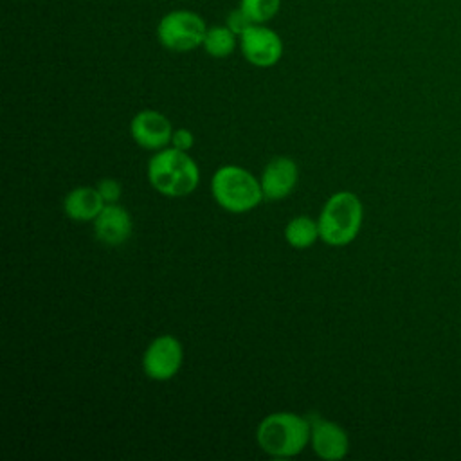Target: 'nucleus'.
<instances>
[{
    "label": "nucleus",
    "instance_id": "obj_1",
    "mask_svg": "<svg viewBox=\"0 0 461 461\" xmlns=\"http://www.w3.org/2000/svg\"><path fill=\"white\" fill-rule=\"evenodd\" d=\"M148 180L151 187L169 198L191 194L200 182V167L187 151L164 148L148 160Z\"/></svg>",
    "mask_w": 461,
    "mask_h": 461
},
{
    "label": "nucleus",
    "instance_id": "obj_2",
    "mask_svg": "<svg viewBox=\"0 0 461 461\" xmlns=\"http://www.w3.org/2000/svg\"><path fill=\"white\" fill-rule=\"evenodd\" d=\"M256 441L272 457H294L310 443V420L288 411L267 414L256 429Z\"/></svg>",
    "mask_w": 461,
    "mask_h": 461
},
{
    "label": "nucleus",
    "instance_id": "obj_3",
    "mask_svg": "<svg viewBox=\"0 0 461 461\" xmlns=\"http://www.w3.org/2000/svg\"><path fill=\"white\" fill-rule=\"evenodd\" d=\"M364 205L351 191L333 193L317 218L321 240L331 247L349 245L360 232Z\"/></svg>",
    "mask_w": 461,
    "mask_h": 461
},
{
    "label": "nucleus",
    "instance_id": "obj_4",
    "mask_svg": "<svg viewBox=\"0 0 461 461\" xmlns=\"http://www.w3.org/2000/svg\"><path fill=\"white\" fill-rule=\"evenodd\" d=\"M211 194L227 212L243 214L256 209L263 200L261 182L241 166H221L211 176Z\"/></svg>",
    "mask_w": 461,
    "mask_h": 461
},
{
    "label": "nucleus",
    "instance_id": "obj_5",
    "mask_svg": "<svg viewBox=\"0 0 461 461\" xmlns=\"http://www.w3.org/2000/svg\"><path fill=\"white\" fill-rule=\"evenodd\" d=\"M207 29L203 18L194 11L175 9L160 18L157 38L167 50L189 52L203 43Z\"/></svg>",
    "mask_w": 461,
    "mask_h": 461
},
{
    "label": "nucleus",
    "instance_id": "obj_6",
    "mask_svg": "<svg viewBox=\"0 0 461 461\" xmlns=\"http://www.w3.org/2000/svg\"><path fill=\"white\" fill-rule=\"evenodd\" d=\"M182 362V342L169 333L155 337L142 353V371L148 378L157 382L171 380L180 371Z\"/></svg>",
    "mask_w": 461,
    "mask_h": 461
},
{
    "label": "nucleus",
    "instance_id": "obj_7",
    "mask_svg": "<svg viewBox=\"0 0 461 461\" xmlns=\"http://www.w3.org/2000/svg\"><path fill=\"white\" fill-rule=\"evenodd\" d=\"M240 49L243 58L259 68L274 67L283 56V41L279 34L263 23L252 25L240 36Z\"/></svg>",
    "mask_w": 461,
    "mask_h": 461
},
{
    "label": "nucleus",
    "instance_id": "obj_8",
    "mask_svg": "<svg viewBox=\"0 0 461 461\" xmlns=\"http://www.w3.org/2000/svg\"><path fill=\"white\" fill-rule=\"evenodd\" d=\"M173 124L171 121L158 110H140L130 121V135L137 142V146L158 151L171 144L173 139Z\"/></svg>",
    "mask_w": 461,
    "mask_h": 461
},
{
    "label": "nucleus",
    "instance_id": "obj_9",
    "mask_svg": "<svg viewBox=\"0 0 461 461\" xmlns=\"http://www.w3.org/2000/svg\"><path fill=\"white\" fill-rule=\"evenodd\" d=\"M310 420V445L315 456L326 461H339L349 452L348 432L335 421L324 420L317 414L308 416Z\"/></svg>",
    "mask_w": 461,
    "mask_h": 461
},
{
    "label": "nucleus",
    "instance_id": "obj_10",
    "mask_svg": "<svg viewBox=\"0 0 461 461\" xmlns=\"http://www.w3.org/2000/svg\"><path fill=\"white\" fill-rule=\"evenodd\" d=\"M299 180V167L294 158L279 155L267 162L261 173L263 196L268 202H279L292 194Z\"/></svg>",
    "mask_w": 461,
    "mask_h": 461
},
{
    "label": "nucleus",
    "instance_id": "obj_11",
    "mask_svg": "<svg viewBox=\"0 0 461 461\" xmlns=\"http://www.w3.org/2000/svg\"><path fill=\"white\" fill-rule=\"evenodd\" d=\"M94 223V236L106 247L126 243L133 232L131 214L119 203H106Z\"/></svg>",
    "mask_w": 461,
    "mask_h": 461
},
{
    "label": "nucleus",
    "instance_id": "obj_12",
    "mask_svg": "<svg viewBox=\"0 0 461 461\" xmlns=\"http://www.w3.org/2000/svg\"><path fill=\"white\" fill-rule=\"evenodd\" d=\"M104 205L97 187L90 185H77L63 198V212L74 221H94Z\"/></svg>",
    "mask_w": 461,
    "mask_h": 461
},
{
    "label": "nucleus",
    "instance_id": "obj_13",
    "mask_svg": "<svg viewBox=\"0 0 461 461\" xmlns=\"http://www.w3.org/2000/svg\"><path fill=\"white\" fill-rule=\"evenodd\" d=\"M285 240L294 249H310L317 240H321L317 220L306 214L294 216L285 227Z\"/></svg>",
    "mask_w": 461,
    "mask_h": 461
},
{
    "label": "nucleus",
    "instance_id": "obj_14",
    "mask_svg": "<svg viewBox=\"0 0 461 461\" xmlns=\"http://www.w3.org/2000/svg\"><path fill=\"white\" fill-rule=\"evenodd\" d=\"M238 43V36L227 25H218L207 29L202 47L212 58H227L234 52Z\"/></svg>",
    "mask_w": 461,
    "mask_h": 461
},
{
    "label": "nucleus",
    "instance_id": "obj_15",
    "mask_svg": "<svg viewBox=\"0 0 461 461\" xmlns=\"http://www.w3.org/2000/svg\"><path fill=\"white\" fill-rule=\"evenodd\" d=\"M240 7L252 18L254 23H265L277 14L281 0H240Z\"/></svg>",
    "mask_w": 461,
    "mask_h": 461
},
{
    "label": "nucleus",
    "instance_id": "obj_16",
    "mask_svg": "<svg viewBox=\"0 0 461 461\" xmlns=\"http://www.w3.org/2000/svg\"><path fill=\"white\" fill-rule=\"evenodd\" d=\"M225 25L240 38L245 31H249L252 25H256L252 22V18L238 5L236 9H232L229 14H227V20H225Z\"/></svg>",
    "mask_w": 461,
    "mask_h": 461
},
{
    "label": "nucleus",
    "instance_id": "obj_17",
    "mask_svg": "<svg viewBox=\"0 0 461 461\" xmlns=\"http://www.w3.org/2000/svg\"><path fill=\"white\" fill-rule=\"evenodd\" d=\"M95 187L106 203H117L122 196V185L115 178H101Z\"/></svg>",
    "mask_w": 461,
    "mask_h": 461
},
{
    "label": "nucleus",
    "instance_id": "obj_18",
    "mask_svg": "<svg viewBox=\"0 0 461 461\" xmlns=\"http://www.w3.org/2000/svg\"><path fill=\"white\" fill-rule=\"evenodd\" d=\"M171 146L178 148L182 151H189L194 146V135L191 133V130L187 128H178L173 131V139H171Z\"/></svg>",
    "mask_w": 461,
    "mask_h": 461
}]
</instances>
